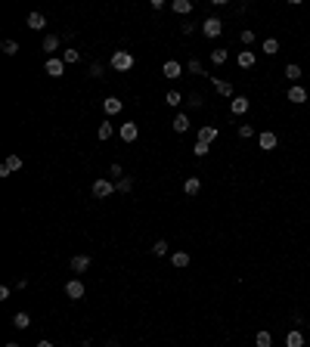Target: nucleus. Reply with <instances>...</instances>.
<instances>
[{
	"label": "nucleus",
	"mask_w": 310,
	"mask_h": 347,
	"mask_svg": "<svg viewBox=\"0 0 310 347\" xmlns=\"http://www.w3.org/2000/svg\"><path fill=\"white\" fill-rule=\"evenodd\" d=\"M115 133V127H112V121H102L99 124V130H96V136H99V140H109V136Z\"/></svg>",
	"instance_id": "obj_28"
},
{
	"label": "nucleus",
	"mask_w": 310,
	"mask_h": 347,
	"mask_svg": "<svg viewBox=\"0 0 310 347\" xmlns=\"http://www.w3.org/2000/svg\"><path fill=\"white\" fill-rule=\"evenodd\" d=\"M59 43H62V38H59V34H47V38H44V47H41V50L50 56V53H56V50H59Z\"/></svg>",
	"instance_id": "obj_16"
},
{
	"label": "nucleus",
	"mask_w": 310,
	"mask_h": 347,
	"mask_svg": "<svg viewBox=\"0 0 310 347\" xmlns=\"http://www.w3.org/2000/svg\"><path fill=\"white\" fill-rule=\"evenodd\" d=\"M72 270L75 273H87L90 270V258H87V254H75V258H72Z\"/></svg>",
	"instance_id": "obj_17"
},
{
	"label": "nucleus",
	"mask_w": 310,
	"mask_h": 347,
	"mask_svg": "<svg viewBox=\"0 0 310 347\" xmlns=\"http://www.w3.org/2000/svg\"><path fill=\"white\" fill-rule=\"evenodd\" d=\"M9 295H13V288H9V285H0V301H9Z\"/></svg>",
	"instance_id": "obj_40"
},
{
	"label": "nucleus",
	"mask_w": 310,
	"mask_h": 347,
	"mask_svg": "<svg viewBox=\"0 0 310 347\" xmlns=\"http://www.w3.org/2000/svg\"><path fill=\"white\" fill-rule=\"evenodd\" d=\"M189 260H192V258H189V254H186V251H174V254H171V263H174V267H177V270H183V267H189Z\"/></svg>",
	"instance_id": "obj_19"
},
{
	"label": "nucleus",
	"mask_w": 310,
	"mask_h": 347,
	"mask_svg": "<svg viewBox=\"0 0 310 347\" xmlns=\"http://www.w3.org/2000/svg\"><path fill=\"white\" fill-rule=\"evenodd\" d=\"M174 130H177V133H186V130H189V115H186V112H180L177 118H174Z\"/></svg>",
	"instance_id": "obj_24"
},
{
	"label": "nucleus",
	"mask_w": 310,
	"mask_h": 347,
	"mask_svg": "<svg viewBox=\"0 0 310 347\" xmlns=\"http://www.w3.org/2000/svg\"><path fill=\"white\" fill-rule=\"evenodd\" d=\"M25 25H28L31 31H44V28H47V16H44V13H28Z\"/></svg>",
	"instance_id": "obj_10"
},
{
	"label": "nucleus",
	"mask_w": 310,
	"mask_h": 347,
	"mask_svg": "<svg viewBox=\"0 0 310 347\" xmlns=\"http://www.w3.org/2000/svg\"><path fill=\"white\" fill-rule=\"evenodd\" d=\"M109 65L115 68V72H131V68H133V53H128V50H115L112 59H109Z\"/></svg>",
	"instance_id": "obj_1"
},
{
	"label": "nucleus",
	"mask_w": 310,
	"mask_h": 347,
	"mask_svg": "<svg viewBox=\"0 0 310 347\" xmlns=\"http://www.w3.org/2000/svg\"><path fill=\"white\" fill-rule=\"evenodd\" d=\"M90 78H102V65H99V62L90 65Z\"/></svg>",
	"instance_id": "obj_39"
},
{
	"label": "nucleus",
	"mask_w": 310,
	"mask_h": 347,
	"mask_svg": "<svg viewBox=\"0 0 310 347\" xmlns=\"http://www.w3.org/2000/svg\"><path fill=\"white\" fill-rule=\"evenodd\" d=\"M186 68H189V75H202V62L196 59V56L189 59V65H186Z\"/></svg>",
	"instance_id": "obj_38"
},
{
	"label": "nucleus",
	"mask_w": 310,
	"mask_h": 347,
	"mask_svg": "<svg viewBox=\"0 0 310 347\" xmlns=\"http://www.w3.org/2000/svg\"><path fill=\"white\" fill-rule=\"evenodd\" d=\"M165 102H168V106H171V109H177V106H180V102H183V93H180V90H168V96H165Z\"/></svg>",
	"instance_id": "obj_25"
},
{
	"label": "nucleus",
	"mask_w": 310,
	"mask_h": 347,
	"mask_svg": "<svg viewBox=\"0 0 310 347\" xmlns=\"http://www.w3.org/2000/svg\"><path fill=\"white\" fill-rule=\"evenodd\" d=\"M276 143H279V136L273 133V130H261V133H258V146L264 149V152H273V149H276Z\"/></svg>",
	"instance_id": "obj_4"
},
{
	"label": "nucleus",
	"mask_w": 310,
	"mask_h": 347,
	"mask_svg": "<svg viewBox=\"0 0 310 347\" xmlns=\"http://www.w3.org/2000/svg\"><path fill=\"white\" fill-rule=\"evenodd\" d=\"M248 109H251L248 96H233V102H229V112H233V115H245Z\"/></svg>",
	"instance_id": "obj_12"
},
{
	"label": "nucleus",
	"mask_w": 310,
	"mask_h": 347,
	"mask_svg": "<svg viewBox=\"0 0 310 347\" xmlns=\"http://www.w3.org/2000/svg\"><path fill=\"white\" fill-rule=\"evenodd\" d=\"M192 152H196V158H205L211 152V146L208 143H202V140H196V146H192Z\"/></svg>",
	"instance_id": "obj_33"
},
{
	"label": "nucleus",
	"mask_w": 310,
	"mask_h": 347,
	"mask_svg": "<svg viewBox=\"0 0 310 347\" xmlns=\"http://www.w3.org/2000/svg\"><path fill=\"white\" fill-rule=\"evenodd\" d=\"M118 136H121L124 143H133L136 136H140V127H136V121H128V124H121V127H118Z\"/></svg>",
	"instance_id": "obj_7"
},
{
	"label": "nucleus",
	"mask_w": 310,
	"mask_h": 347,
	"mask_svg": "<svg viewBox=\"0 0 310 347\" xmlns=\"http://www.w3.org/2000/svg\"><path fill=\"white\" fill-rule=\"evenodd\" d=\"M285 347H304V335L298 329H289V335H285Z\"/></svg>",
	"instance_id": "obj_18"
},
{
	"label": "nucleus",
	"mask_w": 310,
	"mask_h": 347,
	"mask_svg": "<svg viewBox=\"0 0 310 347\" xmlns=\"http://www.w3.org/2000/svg\"><path fill=\"white\" fill-rule=\"evenodd\" d=\"M38 347H53V344H50L47 338H41V341H38Z\"/></svg>",
	"instance_id": "obj_44"
},
{
	"label": "nucleus",
	"mask_w": 310,
	"mask_h": 347,
	"mask_svg": "<svg viewBox=\"0 0 310 347\" xmlns=\"http://www.w3.org/2000/svg\"><path fill=\"white\" fill-rule=\"evenodd\" d=\"M307 326H310V316H307Z\"/></svg>",
	"instance_id": "obj_46"
},
{
	"label": "nucleus",
	"mask_w": 310,
	"mask_h": 347,
	"mask_svg": "<svg viewBox=\"0 0 310 347\" xmlns=\"http://www.w3.org/2000/svg\"><path fill=\"white\" fill-rule=\"evenodd\" d=\"M124 109V102L118 99V96H109V99H102V112L109 115V118H115V115H118Z\"/></svg>",
	"instance_id": "obj_9"
},
{
	"label": "nucleus",
	"mask_w": 310,
	"mask_h": 347,
	"mask_svg": "<svg viewBox=\"0 0 310 347\" xmlns=\"http://www.w3.org/2000/svg\"><path fill=\"white\" fill-rule=\"evenodd\" d=\"M109 174H112V177H118V180H121V174H124V171H121V165H112V168H109Z\"/></svg>",
	"instance_id": "obj_41"
},
{
	"label": "nucleus",
	"mask_w": 310,
	"mask_h": 347,
	"mask_svg": "<svg viewBox=\"0 0 310 347\" xmlns=\"http://www.w3.org/2000/svg\"><path fill=\"white\" fill-rule=\"evenodd\" d=\"M115 189H118V192H124V195H128V192L133 189V180H131V177H121L118 183H115Z\"/></svg>",
	"instance_id": "obj_32"
},
{
	"label": "nucleus",
	"mask_w": 310,
	"mask_h": 347,
	"mask_svg": "<svg viewBox=\"0 0 310 347\" xmlns=\"http://www.w3.org/2000/svg\"><path fill=\"white\" fill-rule=\"evenodd\" d=\"M44 72H47L50 78H62V72H65V62H62V59H47Z\"/></svg>",
	"instance_id": "obj_13"
},
{
	"label": "nucleus",
	"mask_w": 310,
	"mask_h": 347,
	"mask_svg": "<svg viewBox=\"0 0 310 347\" xmlns=\"http://www.w3.org/2000/svg\"><path fill=\"white\" fill-rule=\"evenodd\" d=\"M221 31H223V22L217 19V16H211V19L202 22V34H205V38H221Z\"/></svg>",
	"instance_id": "obj_2"
},
{
	"label": "nucleus",
	"mask_w": 310,
	"mask_h": 347,
	"mask_svg": "<svg viewBox=\"0 0 310 347\" xmlns=\"http://www.w3.org/2000/svg\"><path fill=\"white\" fill-rule=\"evenodd\" d=\"M239 41H242V47H251V43H255V31L242 28V31H239Z\"/></svg>",
	"instance_id": "obj_30"
},
{
	"label": "nucleus",
	"mask_w": 310,
	"mask_h": 347,
	"mask_svg": "<svg viewBox=\"0 0 310 347\" xmlns=\"http://www.w3.org/2000/svg\"><path fill=\"white\" fill-rule=\"evenodd\" d=\"M236 62H239V68H255V62H258V56L251 53V50H239V56H236Z\"/></svg>",
	"instance_id": "obj_14"
},
{
	"label": "nucleus",
	"mask_w": 310,
	"mask_h": 347,
	"mask_svg": "<svg viewBox=\"0 0 310 347\" xmlns=\"http://www.w3.org/2000/svg\"><path fill=\"white\" fill-rule=\"evenodd\" d=\"M162 75H165V78H171V81H174V78H180V75H183V65H180L177 59H168V62L162 65Z\"/></svg>",
	"instance_id": "obj_11"
},
{
	"label": "nucleus",
	"mask_w": 310,
	"mask_h": 347,
	"mask_svg": "<svg viewBox=\"0 0 310 347\" xmlns=\"http://www.w3.org/2000/svg\"><path fill=\"white\" fill-rule=\"evenodd\" d=\"M199 140H202V143H208V146H211V143H217V127H214V124L199 127Z\"/></svg>",
	"instance_id": "obj_15"
},
{
	"label": "nucleus",
	"mask_w": 310,
	"mask_h": 347,
	"mask_svg": "<svg viewBox=\"0 0 310 347\" xmlns=\"http://www.w3.org/2000/svg\"><path fill=\"white\" fill-rule=\"evenodd\" d=\"M239 136H242V140H251V136H258V133H255L251 124H239Z\"/></svg>",
	"instance_id": "obj_36"
},
{
	"label": "nucleus",
	"mask_w": 310,
	"mask_h": 347,
	"mask_svg": "<svg viewBox=\"0 0 310 347\" xmlns=\"http://www.w3.org/2000/svg\"><path fill=\"white\" fill-rule=\"evenodd\" d=\"M171 9H174L177 16H189V13H192V0H174V3H171Z\"/></svg>",
	"instance_id": "obj_20"
},
{
	"label": "nucleus",
	"mask_w": 310,
	"mask_h": 347,
	"mask_svg": "<svg viewBox=\"0 0 310 347\" xmlns=\"http://www.w3.org/2000/svg\"><path fill=\"white\" fill-rule=\"evenodd\" d=\"M211 84H214V90L221 96H233V84H229V81H217V78H211Z\"/></svg>",
	"instance_id": "obj_23"
},
{
	"label": "nucleus",
	"mask_w": 310,
	"mask_h": 347,
	"mask_svg": "<svg viewBox=\"0 0 310 347\" xmlns=\"http://www.w3.org/2000/svg\"><path fill=\"white\" fill-rule=\"evenodd\" d=\"M285 78H289V81H292V84H298V81H301V78H304V72H301V65H295V62H289V65H285Z\"/></svg>",
	"instance_id": "obj_21"
},
{
	"label": "nucleus",
	"mask_w": 310,
	"mask_h": 347,
	"mask_svg": "<svg viewBox=\"0 0 310 347\" xmlns=\"http://www.w3.org/2000/svg\"><path fill=\"white\" fill-rule=\"evenodd\" d=\"M112 192H115V183L112 180H106V177L93 180V195H96V199H109Z\"/></svg>",
	"instance_id": "obj_3"
},
{
	"label": "nucleus",
	"mask_w": 310,
	"mask_h": 347,
	"mask_svg": "<svg viewBox=\"0 0 310 347\" xmlns=\"http://www.w3.org/2000/svg\"><path fill=\"white\" fill-rule=\"evenodd\" d=\"M152 254H155V258H165V254H168V242H165V239H158L155 245H152Z\"/></svg>",
	"instance_id": "obj_35"
},
{
	"label": "nucleus",
	"mask_w": 310,
	"mask_h": 347,
	"mask_svg": "<svg viewBox=\"0 0 310 347\" xmlns=\"http://www.w3.org/2000/svg\"><path fill=\"white\" fill-rule=\"evenodd\" d=\"M189 102H192V109H199V106H202V96H199V93H192V96H189Z\"/></svg>",
	"instance_id": "obj_43"
},
{
	"label": "nucleus",
	"mask_w": 310,
	"mask_h": 347,
	"mask_svg": "<svg viewBox=\"0 0 310 347\" xmlns=\"http://www.w3.org/2000/svg\"><path fill=\"white\" fill-rule=\"evenodd\" d=\"M65 295H68V301H81L84 298V282L81 279H68L65 282Z\"/></svg>",
	"instance_id": "obj_8"
},
{
	"label": "nucleus",
	"mask_w": 310,
	"mask_h": 347,
	"mask_svg": "<svg viewBox=\"0 0 310 347\" xmlns=\"http://www.w3.org/2000/svg\"><path fill=\"white\" fill-rule=\"evenodd\" d=\"M62 62H65V65L81 62V53H78V50H65V53H62Z\"/></svg>",
	"instance_id": "obj_31"
},
{
	"label": "nucleus",
	"mask_w": 310,
	"mask_h": 347,
	"mask_svg": "<svg viewBox=\"0 0 310 347\" xmlns=\"http://www.w3.org/2000/svg\"><path fill=\"white\" fill-rule=\"evenodd\" d=\"M183 192H186V195H199L202 192V180L199 177H189L186 183H183Z\"/></svg>",
	"instance_id": "obj_22"
},
{
	"label": "nucleus",
	"mask_w": 310,
	"mask_h": 347,
	"mask_svg": "<svg viewBox=\"0 0 310 347\" xmlns=\"http://www.w3.org/2000/svg\"><path fill=\"white\" fill-rule=\"evenodd\" d=\"M264 53H267V56H276V53H279V41H276V38H267V41H264Z\"/></svg>",
	"instance_id": "obj_27"
},
{
	"label": "nucleus",
	"mask_w": 310,
	"mask_h": 347,
	"mask_svg": "<svg viewBox=\"0 0 310 347\" xmlns=\"http://www.w3.org/2000/svg\"><path fill=\"white\" fill-rule=\"evenodd\" d=\"M211 62L214 65H223L226 62V50H211Z\"/></svg>",
	"instance_id": "obj_37"
},
{
	"label": "nucleus",
	"mask_w": 310,
	"mask_h": 347,
	"mask_svg": "<svg viewBox=\"0 0 310 347\" xmlns=\"http://www.w3.org/2000/svg\"><path fill=\"white\" fill-rule=\"evenodd\" d=\"M22 165H25V161H22L19 155H9L6 161H3V165H0V177H9V174H16V171H22Z\"/></svg>",
	"instance_id": "obj_5"
},
{
	"label": "nucleus",
	"mask_w": 310,
	"mask_h": 347,
	"mask_svg": "<svg viewBox=\"0 0 310 347\" xmlns=\"http://www.w3.org/2000/svg\"><path fill=\"white\" fill-rule=\"evenodd\" d=\"M285 99H289L292 106H304V102H307V90H304L301 84H292L289 93H285Z\"/></svg>",
	"instance_id": "obj_6"
},
{
	"label": "nucleus",
	"mask_w": 310,
	"mask_h": 347,
	"mask_svg": "<svg viewBox=\"0 0 310 347\" xmlns=\"http://www.w3.org/2000/svg\"><path fill=\"white\" fill-rule=\"evenodd\" d=\"M0 50H3L6 56H16L19 53V43L16 41H3V43H0Z\"/></svg>",
	"instance_id": "obj_34"
},
{
	"label": "nucleus",
	"mask_w": 310,
	"mask_h": 347,
	"mask_svg": "<svg viewBox=\"0 0 310 347\" xmlns=\"http://www.w3.org/2000/svg\"><path fill=\"white\" fill-rule=\"evenodd\" d=\"M192 28H196L192 22H183V25H180V31H183V34H192Z\"/></svg>",
	"instance_id": "obj_42"
},
{
	"label": "nucleus",
	"mask_w": 310,
	"mask_h": 347,
	"mask_svg": "<svg viewBox=\"0 0 310 347\" xmlns=\"http://www.w3.org/2000/svg\"><path fill=\"white\" fill-rule=\"evenodd\" d=\"M255 344H258V347H273V335H270V332H258V335H255Z\"/></svg>",
	"instance_id": "obj_26"
},
{
	"label": "nucleus",
	"mask_w": 310,
	"mask_h": 347,
	"mask_svg": "<svg viewBox=\"0 0 310 347\" xmlns=\"http://www.w3.org/2000/svg\"><path fill=\"white\" fill-rule=\"evenodd\" d=\"M6 347H19V344H16V341H9V344H6Z\"/></svg>",
	"instance_id": "obj_45"
},
{
	"label": "nucleus",
	"mask_w": 310,
	"mask_h": 347,
	"mask_svg": "<svg viewBox=\"0 0 310 347\" xmlns=\"http://www.w3.org/2000/svg\"><path fill=\"white\" fill-rule=\"evenodd\" d=\"M13 326H16V329H28V326H31V316H28V313H16V316H13Z\"/></svg>",
	"instance_id": "obj_29"
}]
</instances>
